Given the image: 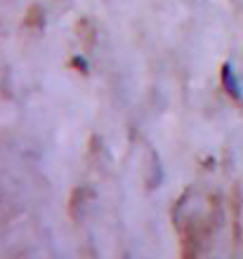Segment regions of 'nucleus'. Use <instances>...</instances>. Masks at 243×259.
I'll list each match as a JSON object with an SVG mask.
<instances>
[{"mask_svg":"<svg viewBox=\"0 0 243 259\" xmlns=\"http://www.w3.org/2000/svg\"><path fill=\"white\" fill-rule=\"evenodd\" d=\"M92 200H95V189H92V186H88V184L76 186L71 198H68V214L74 219H78L83 214V210H85Z\"/></svg>","mask_w":243,"mask_h":259,"instance_id":"1","label":"nucleus"},{"mask_svg":"<svg viewBox=\"0 0 243 259\" xmlns=\"http://www.w3.org/2000/svg\"><path fill=\"white\" fill-rule=\"evenodd\" d=\"M76 31H78V38H81L83 48L90 52V50L95 48V42H97V26H95V21L90 19V17H81V21L76 24Z\"/></svg>","mask_w":243,"mask_h":259,"instance_id":"2","label":"nucleus"},{"mask_svg":"<svg viewBox=\"0 0 243 259\" xmlns=\"http://www.w3.org/2000/svg\"><path fill=\"white\" fill-rule=\"evenodd\" d=\"M24 26L28 31H43L45 28V10H43L38 3L28 5L26 14H24Z\"/></svg>","mask_w":243,"mask_h":259,"instance_id":"3","label":"nucleus"},{"mask_svg":"<svg viewBox=\"0 0 243 259\" xmlns=\"http://www.w3.org/2000/svg\"><path fill=\"white\" fill-rule=\"evenodd\" d=\"M222 85H224V90H227V95L229 97L241 99V88H238V80H236V75H234L231 64H224L222 66Z\"/></svg>","mask_w":243,"mask_h":259,"instance_id":"4","label":"nucleus"},{"mask_svg":"<svg viewBox=\"0 0 243 259\" xmlns=\"http://www.w3.org/2000/svg\"><path fill=\"white\" fill-rule=\"evenodd\" d=\"M68 64H71V66H74L78 73H88V62H85L83 57H74V59H71Z\"/></svg>","mask_w":243,"mask_h":259,"instance_id":"5","label":"nucleus"}]
</instances>
